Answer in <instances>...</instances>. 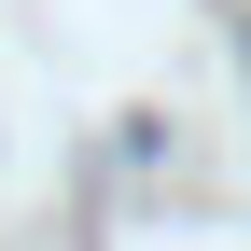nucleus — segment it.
I'll use <instances>...</instances> for the list:
<instances>
[]
</instances>
